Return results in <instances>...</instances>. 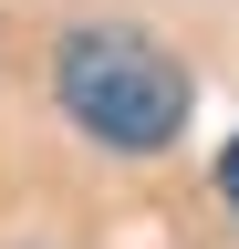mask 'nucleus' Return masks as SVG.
Listing matches in <instances>:
<instances>
[{"instance_id":"obj_2","label":"nucleus","mask_w":239,"mask_h":249,"mask_svg":"<svg viewBox=\"0 0 239 249\" xmlns=\"http://www.w3.org/2000/svg\"><path fill=\"white\" fill-rule=\"evenodd\" d=\"M219 197H229V208H239V135H229V145H219Z\"/></svg>"},{"instance_id":"obj_1","label":"nucleus","mask_w":239,"mask_h":249,"mask_svg":"<svg viewBox=\"0 0 239 249\" xmlns=\"http://www.w3.org/2000/svg\"><path fill=\"white\" fill-rule=\"evenodd\" d=\"M52 93H63V114L94 145H114V156H166L177 135H187V104H198V93H187V62H177L156 31H135V21L63 31Z\"/></svg>"}]
</instances>
